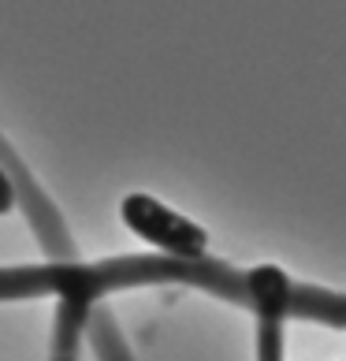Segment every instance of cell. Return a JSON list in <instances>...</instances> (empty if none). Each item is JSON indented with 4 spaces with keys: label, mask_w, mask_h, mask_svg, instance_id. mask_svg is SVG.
<instances>
[{
    "label": "cell",
    "mask_w": 346,
    "mask_h": 361,
    "mask_svg": "<svg viewBox=\"0 0 346 361\" xmlns=\"http://www.w3.org/2000/svg\"><path fill=\"white\" fill-rule=\"evenodd\" d=\"M86 339L97 350V361H135L123 343V331L112 320V313H89L86 320Z\"/></svg>",
    "instance_id": "cell-5"
},
{
    "label": "cell",
    "mask_w": 346,
    "mask_h": 361,
    "mask_svg": "<svg viewBox=\"0 0 346 361\" xmlns=\"http://www.w3.org/2000/svg\"><path fill=\"white\" fill-rule=\"evenodd\" d=\"M130 287H197L223 302H235L254 317L276 320H321L328 328H346V302L342 294L295 283L276 264L257 269H231L228 261H171V257H127L109 261H45V264H19L0 269V302L16 298H86L97 305L112 290Z\"/></svg>",
    "instance_id": "cell-1"
},
{
    "label": "cell",
    "mask_w": 346,
    "mask_h": 361,
    "mask_svg": "<svg viewBox=\"0 0 346 361\" xmlns=\"http://www.w3.org/2000/svg\"><path fill=\"white\" fill-rule=\"evenodd\" d=\"M0 168L11 176V183H19L16 202L23 205L26 220H30L34 235H37V243H42V250H45V257H52V261H78L71 231H68V224H63L60 209L49 202V194L34 183V176L26 171V164L16 157V149H11L4 138H0Z\"/></svg>",
    "instance_id": "cell-3"
},
{
    "label": "cell",
    "mask_w": 346,
    "mask_h": 361,
    "mask_svg": "<svg viewBox=\"0 0 346 361\" xmlns=\"http://www.w3.org/2000/svg\"><path fill=\"white\" fill-rule=\"evenodd\" d=\"M127 231H135L142 243H149L153 250H161V257L171 261H205L209 257V231L197 227L194 220H186L183 212L168 209L161 197L153 194H127L119 205Z\"/></svg>",
    "instance_id": "cell-2"
},
{
    "label": "cell",
    "mask_w": 346,
    "mask_h": 361,
    "mask_svg": "<svg viewBox=\"0 0 346 361\" xmlns=\"http://www.w3.org/2000/svg\"><path fill=\"white\" fill-rule=\"evenodd\" d=\"M257 361H287L283 357V320L257 317Z\"/></svg>",
    "instance_id": "cell-6"
},
{
    "label": "cell",
    "mask_w": 346,
    "mask_h": 361,
    "mask_svg": "<svg viewBox=\"0 0 346 361\" xmlns=\"http://www.w3.org/2000/svg\"><path fill=\"white\" fill-rule=\"evenodd\" d=\"M89 313H93V302H86V298H60L56 302V320H52V361H78V346H82Z\"/></svg>",
    "instance_id": "cell-4"
},
{
    "label": "cell",
    "mask_w": 346,
    "mask_h": 361,
    "mask_svg": "<svg viewBox=\"0 0 346 361\" xmlns=\"http://www.w3.org/2000/svg\"><path fill=\"white\" fill-rule=\"evenodd\" d=\"M11 209H16V183H11V176L0 168V216L11 212Z\"/></svg>",
    "instance_id": "cell-7"
}]
</instances>
